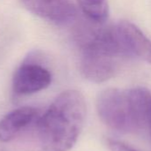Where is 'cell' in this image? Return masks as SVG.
I'll return each instance as SVG.
<instances>
[{
  "mask_svg": "<svg viewBox=\"0 0 151 151\" xmlns=\"http://www.w3.org/2000/svg\"><path fill=\"white\" fill-rule=\"evenodd\" d=\"M86 119V104L77 90L61 93L37 119L42 151H69L77 142Z\"/></svg>",
  "mask_w": 151,
  "mask_h": 151,
  "instance_id": "obj_1",
  "label": "cell"
},
{
  "mask_svg": "<svg viewBox=\"0 0 151 151\" xmlns=\"http://www.w3.org/2000/svg\"><path fill=\"white\" fill-rule=\"evenodd\" d=\"M77 42L80 46V71L82 75L95 83L111 79L118 69L121 58L113 54L101 39L99 26H90L79 31Z\"/></svg>",
  "mask_w": 151,
  "mask_h": 151,
  "instance_id": "obj_2",
  "label": "cell"
},
{
  "mask_svg": "<svg viewBox=\"0 0 151 151\" xmlns=\"http://www.w3.org/2000/svg\"><path fill=\"white\" fill-rule=\"evenodd\" d=\"M96 108L101 121L112 130L124 134L138 131L128 91L103 90L97 97Z\"/></svg>",
  "mask_w": 151,
  "mask_h": 151,
  "instance_id": "obj_3",
  "label": "cell"
},
{
  "mask_svg": "<svg viewBox=\"0 0 151 151\" xmlns=\"http://www.w3.org/2000/svg\"><path fill=\"white\" fill-rule=\"evenodd\" d=\"M38 56L30 53L17 68L12 78V90L18 96L31 95L45 89L52 82L50 71L37 61Z\"/></svg>",
  "mask_w": 151,
  "mask_h": 151,
  "instance_id": "obj_4",
  "label": "cell"
},
{
  "mask_svg": "<svg viewBox=\"0 0 151 151\" xmlns=\"http://www.w3.org/2000/svg\"><path fill=\"white\" fill-rule=\"evenodd\" d=\"M20 3L34 15L56 25L71 23L77 14L72 0H20Z\"/></svg>",
  "mask_w": 151,
  "mask_h": 151,
  "instance_id": "obj_5",
  "label": "cell"
},
{
  "mask_svg": "<svg viewBox=\"0 0 151 151\" xmlns=\"http://www.w3.org/2000/svg\"><path fill=\"white\" fill-rule=\"evenodd\" d=\"M117 41L125 57H137L151 64V40L129 21L113 25Z\"/></svg>",
  "mask_w": 151,
  "mask_h": 151,
  "instance_id": "obj_6",
  "label": "cell"
},
{
  "mask_svg": "<svg viewBox=\"0 0 151 151\" xmlns=\"http://www.w3.org/2000/svg\"><path fill=\"white\" fill-rule=\"evenodd\" d=\"M38 111L30 106L15 109L0 119V142H8L17 137L38 118Z\"/></svg>",
  "mask_w": 151,
  "mask_h": 151,
  "instance_id": "obj_7",
  "label": "cell"
},
{
  "mask_svg": "<svg viewBox=\"0 0 151 151\" xmlns=\"http://www.w3.org/2000/svg\"><path fill=\"white\" fill-rule=\"evenodd\" d=\"M78 6L87 19L103 24L109 17L108 0H77Z\"/></svg>",
  "mask_w": 151,
  "mask_h": 151,
  "instance_id": "obj_8",
  "label": "cell"
},
{
  "mask_svg": "<svg viewBox=\"0 0 151 151\" xmlns=\"http://www.w3.org/2000/svg\"><path fill=\"white\" fill-rule=\"evenodd\" d=\"M109 146L111 151H137L130 146L117 141H109Z\"/></svg>",
  "mask_w": 151,
  "mask_h": 151,
  "instance_id": "obj_9",
  "label": "cell"
}]
</instances>
